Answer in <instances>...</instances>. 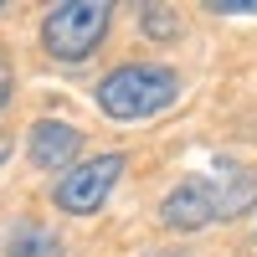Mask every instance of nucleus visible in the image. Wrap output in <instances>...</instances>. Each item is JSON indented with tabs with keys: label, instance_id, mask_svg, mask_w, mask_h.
<instances>
[{
	"label": "nucleus",
	"instance_id": "nucleus-1",
	"mask_svg": "<svg viewBox=\"0 0 257 257\" xmlns=\"http://www.w3.org/2000/svg\"><path fill=\"white\" fill-rule=\"evenodd\" d=\"M175 98H180V77L170 67H160V62H123V67H113L98 82V108L118 123L155 118Z\"/></svg>",
	"mask_w": 257,
	"mask_h": 257
},
{
	"label": "nucleus",
	"instance_id": "nucleus-2",
	"mask_svg": "<svg viewBox=\"0 0 257 257\" xmlns=\"http://www.w3.org/2000/svg\"><path fill=\"white\" fill-rule=\"evenodd\" d=\"M108 21H113L108 0H67V6L47 11V21H41V47L57 62H82V57L98 52Z\"/></svg>",
	"mask_w": 257,
	"mask_h": 257
},
{
	"label": "nucleus",
	"instance_id": "nucleus-3",
	"mask_svg": "<svg viewBox=\"0 0 257 257\" xmlns=\"http://www.w3.org/2000/svg\"><path fill=\"white\" fill-rule=\"evenodd\" d=\"M118 175H123V155H93V160L72 165L67 175L57 180L52 201H57V211H67V216H93V211H103V201L113 196Z\"/></svg>",
	"mask_w": 257,
	"mask_h": 257
},
{
	"label": "nucleus",
	"instance_id": "nucleus-4",
	"mask_svg": "<svg viewBox=\"0 0 257 257\" xmlns=\"http://www.w3.org/2000/svg\"><path fill=\"white\" fill-rule=\"evenodd\" d=\"M221 216H226V201H221L216 175H190L160 201V221L170 231H201V226L221 221Z\"/></svg>",
	"mask_w": 257,
	"mask_h": 257
},
{
	"label": "nucleus",
	"instance_id": "nucleus-5",
	"mask_svg": "<svg viewBox=\"0 0 257 257\" xmlns=\"http://www.w3.org/2000/svg\"><path fill=\"white\" fill-rule=\"evenodd\" d=\"M82 155V128L67 118H41L31 123V165L36 170H72Z\"/></svg>",
	"mask_w": 257,
	"mask_h": 257
},
{
	"label": "nucleus",
	"instance_id": "nucleus-6",
	"mask_svg": "<svg viewBox=\"0 0 257 257\" xmlns=\"http://www.w3.org/2000/svg\"><path fill=\"white\" fill-rule=\"evenodd\" d=\"M144 31H149V36H175V31H180V16L149 6V11H144Z\"/></svg>",
	"mask_w": 257,
	"mask_h": 257
},
{
	"label": "nucleus",
	"instance_id": "nucleus-7",
	"mask_svg": "<svg viewBox=\"0 0 257 257\" xmlns=\"http://www.w3.org/2000/svg\"><path fill=\"white\" fill-rule=\"evenodd\" d=\"M211 11H221V16H252L257 0H211Z\"/></svg>",
	"mask_w": 257,
	"mask_h": 257
},
{
	"label": "nucleus",
	"instance_id": "nucleus-8",
	"mask_svg": "<svg viewBox=\"0 0 257 257\" xmlns=\"http://www.w3.org/2000/svg\"><path fill=\"white\" fill-rule=\"evenodd\" d=\"M11 93H16V77H11V67H6V62H0V108L11 103Z\"/></svg>",
	"mask_w": 257,
	"mask_h": 257
},
{
	"label": "nucleus",
	"instance_id": "nucleus-9",
	"mask_svg": "<svg viewBox=\"0 0 257 257\" xmlns=\"http://www.w3.org/2000/svg\"><path fill=\"white\" fill-rule=\"evenodd\" d=\"M6 160H11V139L0 134V165H6Z\"/></svg>",
	"mask_w": 257,
	"mask_h": 257
}]
</instances>
